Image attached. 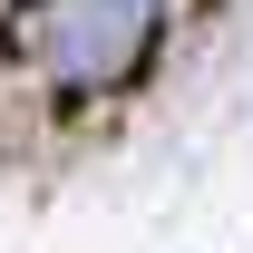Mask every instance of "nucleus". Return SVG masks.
<instances>
[{
	"mask_svg": "<svg viewBox=\"0 0 253 253\" xmlns=\"http://www.w3.org/2000/svg\"><path fill=\"white\" fill-rule=\"evenodd\" d=\"M156 30H166V0H30L20 59L59 97H107L146 68Z\"/></svg>",
	"mask_w": 253,
	"mask_h": 253,
	"instance_id": "f257e3e1",
	"label": "nucleus"
}]
</instances>
